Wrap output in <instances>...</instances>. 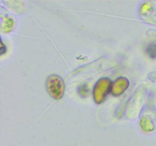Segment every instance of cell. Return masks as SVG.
I'll return each mask as SVG.
<instances>
[{"label":"cell","mask_w":156,"mask_h":146,"mask_svg":"<svg viewBox=\"0 0 156 146\" xmlns=\"http://www.w3.org/2000/svg\"><path fill=\"white\" fill-rule=\"evenodd\" d=\"M146 53L151 58H156V43H152L146 48Z\"/></svg>","instance_id":"cell-1"}]
</instances>
